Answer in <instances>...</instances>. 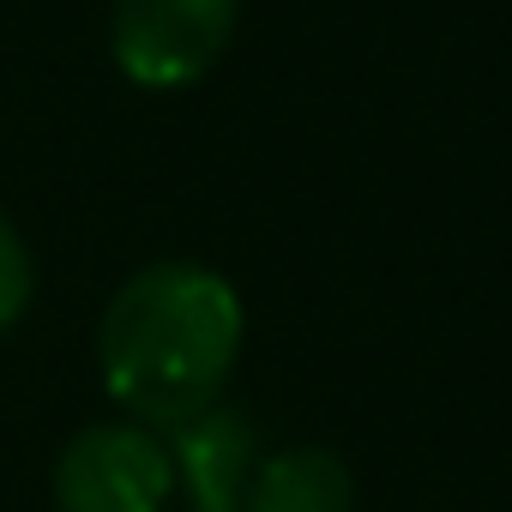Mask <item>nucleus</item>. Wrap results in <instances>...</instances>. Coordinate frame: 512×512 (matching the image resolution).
<instances>
[{
    "label": "nucleus",
    "mask_w": 512,
    "mask_h": 512,
    "mask_svg": "<svg viewBox=\"0 0 512 512\" xmlns=\"http://www.w3.org/2000/svg\"><path fill=\"white\" fill-rule=\"evenodd\" d=\"M241 356V296L199 260L139 266L103 308L97 368L127 422L181 428L223 404Z\"/></svg>",
    "instance_id": "obj_1"
},
{
    "label": "nucleus",
    "mask_w": 512,
    "mask_h": 512,
    "mask_svg": "<svg viewBox=\"0 0 512 512\" xmlns=\"http://www.w3.org/2000/svg\"><path fill=\"white\" fill-rule=\"evenodd\" d=\"M175 500L169 440L145 422H91L55 458L61 512H163Z\"/></svg>",
    "instance_id": "obj_2"
},
{
    "label": "nucleus",
    "mask_w": 512,
    "mask_h": 512,
    "mask_svg": "<svg viewBox=\"0 0 512 512\" xmlns=\"http://www.w3.org/2000/svg\"><path fill=\"white\" fill-rule=\"evenodd\" d=\"M241 0H115L109 49L115 67L145 91H181L211 73L235 37Z\"/></svg>",
    "instance_id": "obj_3"
},
{
    "label": "nucleus",
    "mask_w": 512,
    "mask_h": 512,
    "mask_svg": "<svg viewBox=\"0 0 512 512\" xmlns=\"http://www.w3.org/2000/svg\"><path fill=\"white\" fill-rule=\"evenodd\" d=\"M169 458H175V494L187 512H247L266 446L247 410L211 404L193 422L169 428Z\"/></svg>",
    "instance_id": "obj_4"
},
{
    "label": "nucleus",
    "mask_w": 512,
    "mask_h": 512,
    "mask_svg": "<svg viewBox=\"0 0 512 512\" xmlns=\"http://www.w3.org/2000/svg\"><path fill=\"white\" fill-rule=\"evenodd\" d=\"M247 512H356V476L332 446L266 452Z\"/></svg>",
    "instance_id": "obj_5"
},
{
    "label": "nucleus",
    "mask_w": 512,
    "mask_h": 512,
    "mask_svg": "<svg viewBox=\"0 0 512 512\" xmlns=\"http://www.w3.org/2000/svg\"><path fill=\"white\" fill-rule=\"evenodd\" d=\"M31 290H37V260H31L19 223L0 211V326H13L31 308Z\"/></svg>",
    "instance_id": "obj_6"
}]
</instances>
